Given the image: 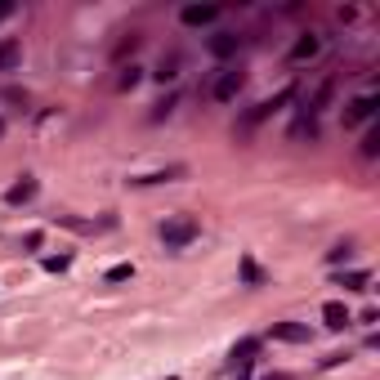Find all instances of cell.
I'll return each mask as SVG.
<instances>
[{
    "label": "cell",
    "instance_id": "19",
    "mask_svg": "<svg viewBox=\"0 0 380 380\" xmlns=\"http://www.w3.org/2000/svg\"><path fill=\"white\" fill-rule=\"evenodd\" d=\"M349 255H354V246L340 242V246H331V251H327V260H331V264H340V260H349Z\"/></svg>",
    "mask_w": 380,
    "mask_h": 380
},
{
    "label": "cell",
    "instance_id": "21",
    "mask_svg": "<svg viewBox=\"0 0 380 380\" xmlns=\"http://www.w3.org/2000/svg\"><path fill=\"white\" fill-rule=\"evenodd\" d=\"M68 255H50V260H45V269H50V273H63V269H68Z\"/></svg>",
    "mask_w": 380,
    "mask_h": 380
},
{
    "label": "cell",
    "instance_id": "7",
    "mask_svg": "<svg viewBox=\"0 0 380 380\" xmlns=\"http://www.w3.org/2000/svg\"><path fill=\"white\" fill-rule=\"evenodd\" d=\"M376 112V94H363V99L345 103V126H358V121H367Z\"/></svg>",
    "mask_w": 380,
    "mask_h": 380
},
{
    "label": "cell",
    "instance_id": "14",
    "mask_svg": "<svg viewBox=\"0 0 380 380\" xmlns=\"http://www.w3.org/2000/svg\"><path fill=\"white\" fill-rule=\"evenodd\" d=\"M336 282H340V287H349V291H367L372 273H367V269H349V273H336Z\"/></svg>",
    "mask_w": 380,
    "mask_h": 380
},
{
    "label": "cell",
    "instance_id": "25",
    "mask_svg": "<svg viewBox=\"0 0 380 380\" xmlns=\"http://www.w3.org/2000/svg\"><path fill=\"white\" fill-rule=\"evenodd\" d=\"M170 380H175V376H170Z\"/></svg>",
    "mask_w": 380,
    "mask_h": 380
},
{
    "label": "cell",
    "instance_id": "2",
    "mask_svg": "<svg viewBox=\"0 0 380 380\" xmlns=\"http://www.w3.org/2000/svg\"><path fill=\"white\" fill-rule=\"evenodd\" d=\"M291 99H296V90H291V85H287V90H278V94H273V99H260V103H255V108L246 112L242 121H237V130H242V135H246V130H255V126H260V121H269L273 112H282V108H287Z\"/></svg>",
    "mask_w": 380,
    "mask_h": 380
},
{
    "label": "cell",
    "instance_id": "11",
    "mask_svg": "<svg viewBox=\"0 0 380 380\" xmlns=\"http://www.w3.org/2000/svg\"><path fill=\"white\" fill-rule=\"evenodd\" d=\"M322 318H327V327H331V331H345V327H349V309H345L340 300L322 304Z\"/></svg>",
    "mask_w": 380,
    "mask_h": 380
},
{
    "label": "cell",
    "instance_id": "3",
    "mask_svg": "<svg viewBox=\"0 0 380 380\" xmlns=\"http://www.w3.org/2000/svg\"><path fill=\"white\" fill-rule=\"evenodd\" d=\"M269 336H273V340H282V345H309L313 331L304 327V322H273Z\"/></svg>",
    "mask_w": 380,
    "mask_h": 380
},
{
    "label": "cell",
    "instance_id": "5",
    "mask_svg": "<svg viewBox=\"0 0 380 380\" xmlns=\"http://www.w3.org/2000/svg\"><path fill=\"white\" fill-rule=\"evenodd\" d=\"M184 175V166H166V170H152V175H130V188H152V184H170V179Z\"/></svg>",
    "mask_w": 380,
    "mask_h": 380
},
{
    "label": "cell",
    "instance_id": "15",
    "mask_svg": "<svg viewBox=\"0 0 380 380\" xmlns=\"http://www.w3.org/2000/svg\"><path fill=\"white\" fill-rule=\"evenodd\" d=\"M139 76H144V68H135V63H130V68H121V76H117V90H135V85H139Z\"/></svg>",
    "mask_w": 380,
    "mask_h": 380
},
{
    "label": "cell",
    "instance_id": "12",
    "mask_svg": "<svg viewBox=\"0 0 380 380\" xmlns=\"http://www.w3.org/2000/svg\"><path fill=\"white\" fill-rule=\"evenodd\" d=\"M322 50V41H318V36H300V41L296 45H291V63H304V59H313V54H318Z\"/></svg>",
    "mask_w": 380,
    "mask_h": 380
},
{
    "label": "cell",
    "instance_id": "23",
    "mask_svg": "<svg viewBox=\"0 0 380 380\" xmlns=\"http://www.w3.org/2000/svg\"><path fill=\"white\" fill-rule=\"evenodd\" d=\"M264 380H291V376H287V372H269Z\"/></svg>",
    "mask_w": 380,
    "mask_h": 380
},
{
    "label": "cell",
    "instance_id": "10",
    "mask_svg": "<svg viewBox=\"0 0 380 380\" xmlns=\"http://www.w3.org/2000/svg\"><path fill=\"white\" fill-rule=\"evenodd\" d=\"M237 50H242V36H233V32L211 36V54H215V59H233Z\"/></svg>",
    "mask_w": 380,
    "mask_h": 380
},
{
    "label": "cell",
    "instance_id": "4",
    "mask_svg": "<svg viewBox=\"0 0 380 380\" xmlns=\"http://www.w3.org/2000/svg\"><path fill=\"white\" fill-rule=\"evenodd\" d=\"M179 18H184V27H211L220 18V5H184Z\"/></svg>",
    "mask_w": 380,
    "mask_h": 380
},
{
    "label": "cell",
    "instance_id": "22",
    "mask_svg": "<svg viewBox=\"0 0 380 380\" xmlns=\"http://www.w3.org/2000/svg\"><path fill=\"white\" fill-rule=\"evenodd\" d=\"M242 278H246V282H260V269H255L251 260H242Z\"/></svg>",
    "mask_w": 380,
    "mask_h": 380
},
{
    "label": "cell",
    "instance_id": "1",
    "mask_svg": "<svg viewBox=\"0 0 380 380\" xmlns=\"http://www.w3.org/2000/svg\"><path fill=\"white\" fill-rule=\"evenodd\" d=\"M197 233H202L197 215H170V220L161 224V242H166V251H184L188 242H197Z\"/></svg>",
    "mask_w": 380,
    "mask_h": 380
},
{
    "label": "cell",
    "instance_id": "18",
    "mask_svg": "<svg viewBox=\"0 0 380 380\" xmlns=\"http://www.w3.org/2000/svg\"><path fill=\"white\" fill-rule=\"evenodd\" d=\"M376 152H380V130L372 126V130H367V139H363V157H376Z\"/></svg>",
    "mask_w": 380,
    "mask_h": 380
},
{
    "label": "cell",
    "instance_id": "24",
    "mask_svg": "<svg viewBox=\"0 0 380 380\" xmlns=\"http://www.w3.org/2000/svg\"><path fill=\"white\" fill-rule=\"evenodd\" d=\"M0 135H5V121H0Z\"/></svg>",
    "mask_w": 380,
    "mask_h": 380
},
{
    "label": "cell",
    "instance_id": "9",
    "mask_svg": "<svg viewBox=\"0 0 380 380\" xmlns=\"http://www.w3.org/2000/svg\"><path fill=\"white\" fill-rule=\"evenodd\" d=\"M18 63H23V41L5 36V41H0V72H14Z\"/></svg>",
    "mask_w": 380,
    "mask_h": 380
},
{
    "label": "cell",
    "instance_id": "8",
    "mask_svg": "<svg viewBox=\"0 0 380 380\" xmlns=\"http://www.w3.org/2000/svg\"><path fill=\"white\" fill-rule=\"evenodd\" d=\"M255 354H260V340H255V336L237 340V345H233V367H237V372H246V367L255 363Z\"/></svg>",
    "mask_w": 380,
    "mask_h": 380
},
{
    "label": "cell",
    "instance_id": "20",
    "mask_svg": "<svg viewBox=\"0 0 380 380\" xmlns=\"http://www.w3.org/2000/svg\"><path fill=\"white\" fill-rule=\"evenodd\" d=\"M175 68H179V63H175V59H170V63H161V68H157V72H152V76H157V81H161V85H166V81H175V76H179Z\"/></svg>",
    "mask_w": 380,
    "mask_h": 380
},
{
    "label": "cell",
    "instance_id": "6",
    "mask_svg": "<svg viewBox=\"0 0 380 380\" xmlns=\"http://www.w3.org/2000/svg\"><path fill=\"white\" fill-rule=\"evenodd\" d=\"M237 90H242V72H220V81L211 85V94H215L220 103H233Z\"/></svg>",
    "mask_w": 380,
    "mask_h": 380
},
{
    "label": "cell",
    "instance_id": "16",
    "mask_svg": "<svg viewBox=\"0 0 380 380\" xmlns=\"http://www.w3.org/2000/svg\"><path fill=\"white\" fill-rule=\"evenodd\" d=\"M175 94H166V99H161V103H152V121H161V117H170V108H175Z\"/></svg>",
    "mask_w": 380,
    "mask_h": 380
},
{
    "label": "cell",
    "instance_id": "17",
    "mask_svg": "<svg viewBox=\"0 0 380 380\" xmlns=\"http://www.w3.org/2000/svg\"><path fill=\"white\" fill-rule=\"evenodd\" d=\"M126 278H135V264H112L108 269V282H126Z\"/></svg>",
    "mask_w": 380,
    "mask_h": 380
},
{
    "label": "cell",
    "instance_id": "13",
    "mask_svg": "<svg viewBox=\"0 0 380 380\" xmlns=\"http://www.w3.org/2000/svg\"><path fill=\"white\" fill-rule=\"evenodd\" d=\"M32 197H36V179H23V184H14L5 193V202L9 206H23V202H32Z\"/></svg>",
    "mask_w": 380,
    "mask_h": 380
}]
</instances>
